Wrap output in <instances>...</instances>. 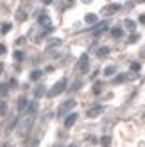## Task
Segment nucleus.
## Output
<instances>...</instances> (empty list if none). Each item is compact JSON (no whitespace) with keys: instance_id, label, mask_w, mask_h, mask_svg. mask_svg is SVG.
Masks as SVG:
<instances>
[{"instance_id":"1","label":"nucleus","mask_w":145,"mask_h":147,"mask_svg":"<svg viewBox=\"0 0 145 147\" xmlns=\"http://www.w3.org/2000/svg\"><path fill=\"white\" fill-rule=\"evenodd\" d=\"M34 120H36V115H34V113H27V115L23 117V120L20 122V126H18V133H20L21 136H27L29 131H31L32 126H34Z\"/></svg>"},{"instance_id":"2","label":"nucleus","mask_w":145,"mask_h":147,"mask_svg":"<svg viewBox=\"0 0 145 147\" xmlns=\"http://www.w3.org/2000/svg\"><path fill=\"white\" fill-rule=\"evenodd\" d=\"M66 84H68V79H66V77L59 79V81H57V83H56V84L48 90V93H47V95H48V97H57L59 93H63L64 90H66Z\"/></svg>"},{"instance_id":"3","label":"nucleus","mask_w":145,"mask_h":147,"mask_svg":"<svg viewBox=\"0 0 145 147\" xmlns=\"http://www.w3.org/2000/svg\"><path fill=\"white\" fill-rule=\"evenodd\" d=\"M75 106H77L75 99H68V100H64L63 104L59 106V109H57V115H59V117H64L68 111H72V109H74Z\"/></svg>"},{"instance_id":"4","label":"nucleus","mask_w":145,"mask_h":147,"mask_svg":"<svg viewBox=\"0 0 145 147\" xmlns=\"http://www.w3.org/2000/svg\"><path fill=\"white\" fill-rule=\"evenodd\" d=\"M77 70L81 72V74H86L90 70V57L88 54H83L81 57H79V61H77Z\"/></svg>"},{"instance_id":"5","label":"nucleus","mask_w":145,"mask_h":147,"mask_svg":"<svg viewBox=\"0 0 145 147\" xmlns=\"http://www.w3.org/2000/svg\"><path fill=\"white\" fill-rule=\"evenodd\" d=\"M107 27H109V24H107V22H100V24H97L95 27H93V36H100L102 32L107 31Z\"/></svg>"},{"instance_id":"6","label":"nucleus","mask_w":145,"mask_h":147,"mask_svg":"<svg viewBox=\"0 0 145 147\" xmlns=\"http://www.w3.org/2000/svg\"><path fill=\"white\" fill-rule=\"evenodd\" d=\"M102 111H104V106H100V104L91 106V108L88 109V117H90V119H95V117H99Z\"/></svg>"},{"instance_id":"7","label":"nucleus","mask_w":145,"mask_h":147,"mask_svg":"<svg viewBox=\"0 0 145 147\" xmlns=\"http://www.w3.org/2000/svg\"><path fill=\"white\" fill-rule=\"evenodd\" d=\"M118 9H120V5H118V4H111V5L104 7V9H102V13L106 14V16H109V14H115V13H117Z\"/></svg>"},{"instance_id":"8","label":"nucleus","mask_w":145,"mask_h":147,"mask_svg":"<svg viewBox=\"0 0 145 147\" xmlns=\"http://www.w3.org/2000/svg\"><path fill=\"white\" fill-rule=\"evenodd\" d=\"M77 122V113H70L66 119H64V127H72Z\"/></svg>"},{"instance_id":"9","label":"nucleus","mask_w":145,"mask_h":147,"mask_svg":"<svg viewBox=\"0 0 145 147\" xmlns=\"http://www.w3.org/2000/svg\"><path fill=\"white\" fill-rule=\"evenodd\" d=\"M27 104H29L27 99L25 97H20L18 102H16V109H18V111H23V109H27Z\"/></svg>"},{"instance_id":"10","label":"nucleus","mask_w":145,"mask_h":147,"mask_svg":"<svg viewBox=\"0 0 145 147\" xmlns=\"http://www.w3.org/2000/svg\"><path fill=\"white\" fill-rule=\"evenodd\" d=\"M97 14H93V13H88V14H86V16H84V22H86V24H97Z\"/></svg>"},{"instance_id":"11","label":"nucleus","mask_w":145,"mask_h":147,"mask_svg":"<svg viewBox=\"0 0 145 147\" xmlns=\"http://www.w3.org/2000/svg\"><path fill=\"white\" fill-rule=\"evenodd\" d=\"M25 18H27V13H25L23 7H20V9L16 11V20H18V22H23Z\"/></svg>"},{"instance_id":"12","label":"nucleus","mask_w":145,"mask_h":147,"mask_svg":"<svg viewBox=\"0 0 145 147\" xmlns=\"http://www.w3.org/2000/svg\"><path fill=\"white\" fill-rule=\"evenodd\" d=\"M38 24L40 25H45V27H50V18L47 16V14H41L40 20H38Z\"/></svg>"},{"instance_id":"13","label":"nucleus","mask_w":145,"mask_h":147,"mask_svg":"<svg viewBox=\"0 0 145 147\" xmlns=\"http://www.w3.org/2000/svg\"><path fill=\"white\" fill-rule=\"evenodd\" d=\"M111 52V50H109V47H100L99 50H97V56L99 57H106L107 54H109Z\"/></svg>"},{"instance_id":"14","label":"nucleus","mask_w":145,"mask_h":147,"mask_svg":"<svg viewBox=\"0 0 145 147\" xmlns=\"http://www.w3.org/2000/svg\"><path fill=\"white\" fill-rule=\"evenodd\" d=\"M115 74H117V67H106V68H104V76H106V77L115 76Z\"/></svg>"},{"instance_id":"15","label":"nucleus","mask_w":145,"mask_h":147,"mask_svg":"<svg viewBox=\"0 0 145 147\" xmlns=\"http://www.w3.org/2000/svg\"><path fill=\"white\" fill-rule=\"evenodd\" d=\"M34 95H36V99H40V97H43V95H45V86H43V84H40L38 88H36V92H34Z\"/></svg>"},{"instance_id":"16","label":"nucleus","mask_w":145,"mask_h":147,"mask_svg":"<svg viewBox=\"0 0 145 147\" xmlns=\"http://www.w3.org/2000/svg\"><path fill=\"white\" fill-rule=\"evenodd\" d=\"M122 34H124V31H122L120 27H113L111 29V36H113V38H120Z\"/></svg>"},{"instance_id":"17","label":"nucleus","mask_w":145,"mask_h":147,"mask_svg":"<svg viewBox=\"0 0 145 147\" xmlns=\"http://www.w3.org/2000/svg\"><path fill=\"white\" fill-rule=\"evenodd\" d=\"M100 144H102L104 147H109V144H111V136H109V135L102 136V138H100Z\"/></svg>"},{"instance_id":"18","label":"nucleus","mask_w":145,"mask_h":147,"mask_svg":"<svg viewBox=\"0 0 145 147\" xmlns=\"http://www.w3.org/2000/svg\"><path fill=\"white\" fill-rule=\"evenodd\" d=\"M59 45H61V40L54 38V40H50V41H48V45H47V47H48V49H52V47H59Z\"/></svg>"},{"instance_id":"19","label":"nucleus","mask_w":145,"mask_h":147,"mask_svg":"<svg viewBox=\"0 0 145 147\" xmlns=\"http://www.w3.org/2000/svg\"><path fill=\"white\" fill-rule=\"evenodd\" d=\"M40 77H41V70H32L31 72V79L32 81H38Z\"/></svg>"},{"instance_id":"20","label":"nucleus","mask_w":145,"mask_h":147,"mask_svg":"<svg viewBox=\"0 0 145 147\" xmlns=\"http://www.w3.org/2000/svg\"><path fill=\"white\" fill-rule=\"evenodd\" d=\"M100 92H102V83H95V84H93V93L99 95Z\"/></svg>"},{"instance_id":"21","label":"nucleus","mask_w":145,"mask_h":147,"mask_svg":"<svg viewBox=\"0 0 145 147\" xmlns=\"http://www.w3.org/2000/svg\"><path fill=\"white\" fill-rule=\"evenodd\" d=\"M126 29H129V31H134V27H136V24H134V22L133 20H126Z\"/></svg>"},{"instance_id":"22","label":"nucleus","mask_w":145,"mask_h":147,"mask_svg":"<svg viewBox=\"0 0 145 147\" xmlns=\"http://www.w3.org/2000/svg\"><path fill=\"white\" fill-rule=\"evenodd\" d=\"M131 70L133 72H140L142 70V65L140 63H131Z\"/></svg>"},{"instance_id":"23","label":"nucleus","mask_w":145,"mask_h":147,"mask_svg":"<svg viewBox=\"0 0 145 147\" xmlns=\"http://www.w3.org/2000/svg\"><path fill=\"white\" fill-rule=\"evenodd\" d=\"M14 59L21 61V59H23V52H21V50H16V52H14Z\"/></svg>"},{"instance_id":"24","label":"nucleus","mask_w":145,"mask_h":147,"mask_svg":"<svg viewBox=\"0 0 145 147\" xmlns=\"http://www.w3.org/2000/svg\"><path fill=\"white\" fill-rule=\"evenodd\" d=\"M81 86H83V83H81V81H75V83L72 84V88H70V90H72V92H75V90H79Z\"/></svg>"},{"instance_id":"25","label":"nucleus","mask_w":145,"mask_h":147,"mask_svg":"<svg viewBox=\"0 0 145 147\" xmlns=\"http://www.w3.org/2000/svg\"><path fill=\"white\" fill-rule=\"evenodd\" d=\"M7 90H9L7 84H0V95H7Z\"/></svg>"},{"instance_id":"26","label":"nucleus","mask_w":145,"mask_h":147,"mask_svg":"<svg viewBox=\"0 0 145 147\" xmlns=\"http://www.w3.org/2000/svg\"><path fill=\"white\" fill-rule=\"evenodd\" d=\"M127 76H124V74H120V76H117V79H115V83H122V81H126Z\"/></svg>"},{"instance_id":"27","label":"nucleus","mask_w":145,"mask_h":147,"mask_svg":"<svg viewBox=\"0 0 145 147\" xmlns=\"http://www.w3.org/2000/svg\"><path fill=\"white\" fill-rule=\"evenodd\" d=\"M138 38H140V36L133 32V34H131V38H129V43H136V41H138Z\"/></svg>"},{"instance_id":"28","label":"nucleus","mask_w":145,"mask_h":147,"mask_svg":"<svg viewBox=\"0 0 145 147\" xmlns=\"http://www.w3.org/2000/svg\"><path fill=\"white\" fill-rule=\"evenodd\" d=\"M9 31H11V24H4L2 25V32L5 34V32H9Z\"/></svg>"},{"instance_id":"29","label":"nucleus","mask_w":145,"mask_h":147,"mask_svg":"<svg viewBox=\"0 0 145 147\" xmlns=\"http://www.w3.org/2000/svg\"><path fill=\"white\" fill-rule=\"evenodd\" d=\"M5 111H7V106L5 104H0V117L5 115Z\"/></svg>"},{"instance_id":"30","label":"nucleus","mask_w":145,"mask_h":147,"mask_svg":"<svg viewBox=\"0 0 145 147\" xmlns=\"http://www.w3.org/2000/svg\"><path fill=\"white\" fill-rule=\"evenodd\" d=\"M2 54H5V45L0 43V56H2Z\"/></svg>"},{"instance_id":"31","label":"nucleus","mask_w":145,"mask_h":147,"mask_svg":"<svg viewBox=\"0 0 145 147\" xmlns=\"http://www.w3.org/2000/svg\"><path fill=\"white\" fill-rule=\"evenodd\" d=\"M54 0H41V4H45V5H48V4H52Z\"/></svg>"},{"instance_id":"32","label":"nucleus","mask_w":145,"mask_h":147,"mask_svg":"<svg viewBox=\"0 0 145 147\" xmlns=\"http://www.w3.org/2000/svg\"><path fill=\"white\" fill-rule=\"evenodd\" d=\"M140 22H142V24H145V14H142V16H140Z\"/></svg>"},{"instance_id":"33","label":"nucleus","mask_w":145,"mask_h":147,"mask_svg":"<svg viewBox=\"0 0 145 147\" xmlns=\"http://www.w3.org/2000/svg\"><path fill=\"white\" fill-rule=\"evenodd\" d=\"M4 72V63H0V74Z\"/></svg>"},{"instance_id":"34","label":"nucleus","mask_w":145,"mask_h":147,"mask_svg":"<svg viewBox=\"0 0 145 147\" xmlns=\"http://www.w3.org/2000/svg\"><path fill=\"white\" fill-rule=\"evenodd\" d=\"M83 2H86V4H90V2H91V0H83Z\"/></svg>"},{"instance_id":"35","label":"nucleus","mask_w":145,"mask_h":147,"mask_svg":"<svg viewBox=\"0 0 145 147\" xmlns=\"http://www.w3.org/2000/svg\"><path fill=\"white\" fill-rule=\"evenodd\" d=\"M136 2H145V0H136Z\"/></svg>"}]
</instances>
